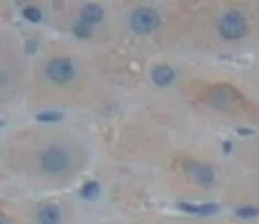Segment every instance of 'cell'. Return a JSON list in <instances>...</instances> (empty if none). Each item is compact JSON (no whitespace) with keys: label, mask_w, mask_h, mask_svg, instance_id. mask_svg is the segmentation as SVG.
I'll return each mask as SVG.
<instances>
[{"label":"cell","mask_w":259,"mask_h":224,"mask_svg":"<svg viewBox=\"0 0 259 224\" xmlns=\"http://www.w3.org/2000/svg\"><path fill=\"white\" fill-rule=\"evenodd\" d=\"M218 29L226 40H239L246 35V18L239 11H226L224 16H220Z\"/></svg>","instance_id":"1"},{"label":"cell","mask_w":259,"mask_h":224,"mask_svg":"<svg viewBox=\"0 0 259 224\" xmlns=\"http://www.w3.org/2000/svg\"><path fill=\"white\" fill-rule=\"evenodd\" d=\"M40 163H42L44 171H49V174H60V171L68 169L70 158H68V152L62 150V147H49V150L42 152Z\"/></svg>","instance_id":"2"},{"label":"cell","mask_w":259,"mask_h":224,"mask_svg":"<svg viewBox=\"0 0 259 224\" xmlns=\"http://www.w3.org/2000/svg\"><path fill=\"white\" fill-rule=\"evenodd\" d=\"M158 14L154 9H147V7H141L137 9L132 16H130V24H132V29L137 31V33H152L154 29L158 27Z\"/></svg>","instance_id":"3"},{"label":"cell","mask_w":259,"mask_h":224,"mask_svg":"<svg viewBox=\"0 0 259 224\" xmlns=\"http://www.w3.org/2000/svg\"><path fill=\"white\" fill-rule=\"evenodd\" d=\"M47 73L55 84H68V81L75 77V66L68 57H55V60L49 62Z\"/></svg>","instance_id":"4"},{"label":"cell","mask_w":259,"mask_h":224,"mask_svg":"<svg viewBox=\"0 0 259 224\" xmlns=\"http://www.w3.org/2000/svg\"><path fill=\"white\" fill-rule=\"evenodd\" d=\"M189 174L200 187H211L213 181H215V169H213L211 165H204V163H191Z\"/></svg>","instance_id":"5"},{"label":"cell","mask_w":259,"mask_h":224,"mask_svg":"<svg viewBox=\"0 0 259 224\" xmlns=\"http://www.w3.org/2000/svg\"><path fill=\"white\" fill-rule=\"evenodd\" d=\"M37 222L40 224H60L62 222V211L57 204H44L37 211Z\"/></svg>","instance_id":"6"},{"label":"cell","mask_w":259,"mask_h":224,"mask_svg":"<svg viewBox=\"0 0 259 224\" xmlns=\"http://www.w3.org/2000/svg\"><path fill=\"white\" fill-rule=\"evenodd\" d=\"M152 79H154V84H156V86L165 88V86H171V81L176 79V73H174V68H171V66L163 64V66H156V68H154Z\"/></svg>","instance_id":"7"},{"label":"cell","mask_w":259,"mask_h":224,"mask_svg":"<svg viewBox=\"0 0 259 224\" xmlns=\"http://www.w3.org/2000/svg\"><path fill=\"white\" fill-rule=\"evenodd\" d=\"M101 18H103V9L99 5H86V7L81 9V20L86 24H90V27L97 22H101Z\"/></svg>","instance_id":"8"},{"label":"cell","mask_w":259,"mask_h":224,"mask_svg":"<svg viewBox=\"0 0 259 224\" xmlns=\"http://www.w3.org/2000/svg\"><path fill=\"white\" fill-rule=\"evenodd\" d=\"M73 33H75L77 37H90V35H93V27H90V24H86L83 20H79V22H77L75 27H73Z\"/></svg>","instance_id":"9"},{"label":"cell","mask_w":259,"mask_h":224,"mask_svg":"<svg viewBox=\"0 0 259 224\" xmlns=\"http://www.w3.org/2000/svg\"><path fill=\"white\" fill-rule=\"evenodd\" d=\"M97 194H99V185H97V183H88V185H83V189H81V198L95 200Z\"/></svg>","instance_id":"10"},{"label":"cell","mask_w":259,"mask_h":224,"mask_svg":"<svg viewBox=\"0 0 259 224\" xmlns=\"http://www.w3.org/2000/svg\"><path fill=\"white\" fill-rule=\"evenodd\" d=\"M24 18L31 20V22H40L42 14H40V9H35V7H27V9H24Z\"/></svg>","instance_id":"11"},{"label":"cell","mask_w":259,"mask_h":224,"mask_svg":"<svg viewBox=\"0 0 259 224\" xmlns=\"http://www.w3.org/2000/svg\"><path fill=\"white\" fill-rule=\"evenodd\" d=\"M257 215H259L257 207H242V209H237V217H257Z\"/></svg>","instance_id":"12"},{"label":"cell","mask_w":259,"mask_h":224,"mask_svg":"<svg viewBox=\"0 0 259 224\" xmlns=\"http://www.w3.org/2000/svg\"><path fill=\"white\" fill-rule=\"evenodd\" d=\"M62 114L60 112H40L37 114V121H44V123H49V121H60Z\"/></svg>","instance_id":"13"}]
</instances>
